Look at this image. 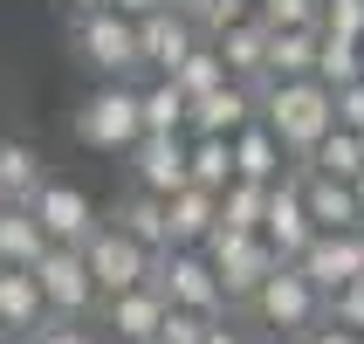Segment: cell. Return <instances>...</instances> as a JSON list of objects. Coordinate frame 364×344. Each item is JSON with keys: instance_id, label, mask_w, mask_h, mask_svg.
Segmentation results:
<instances>
[{"instance_id": "1", "label": "cell", "mask_w": 364, "mask_h": 344, "mask_svg": "<svg viewBox=\"0 0 364 344\" xmlns=\"http://www.w3.org/2000/svg\"><path fill=\"white\" fill-rule=\"evenodd\" d=\"M262 124L289 145V165H309V152L337 131V90H330L323 76L262 83Z\"/></svg>"}, {"instance_id": "2", "label": "cell", "mask_w": 364, "mask_h": 344, "mask_svg": "<svg viewBox=\"0 0 364 344\" xmlns=\"http://www.w3.org/2000/svg\"><path fill=\"white\" fill-rule=\"evenodd\" d=\"M69 41H76V56L97 69V83H131V69H144L138 21L117 14V7H82V14L69 21Z\"/></svg>"}, {"instance_id": "3", "label": "cell", "mask_w": 364, "mask_h": 344, "mask_svg": "<svg viewBox=\"0 0 364 344\" xmlns=\"http://www.w3.org/2000/svg\"><path fill=\"white\" fill-rule=\"evenodd\" d=\"M76 138L90 152H131L144 138V90L131 83H97L76 110Z\"/></svg>"}, {"instance_id": "4", "label": "cell", "mask_w": 364, "mask_h": 344, "mask_svg": "<svg viewBox=\"0 0 364 344\" xmlns=\"http://www.w3.org/2000/svg\"><path fill=\"white\" fill-rule=\"evenodd\" d=\"M206 262L220 269L227 303L247 310V303H255V289L282 269V255H275V241H268V234H234V227H213V234H206Z\"/></svg>"}, {"instance_id": "5", "label": "cell", "mask_w": 364, "mask_h": 344, "mask_svg": "<svg viewBox=\"0 0 364 344\" xmlns=\"http://www.w3.org/2000/svg\"><path fill=\"white\" fill-rule=\"evenodd\" d=\"M323 303H330L323 289L309 283V276H303L296 262H282V269H275V276H268L262 289H255V303H247V317H255L262 330H282V338H303L309 324H323Z\"/></svg>"}, {"instance_id": "6", "label": "cell", "mask_w": 364, "mask_h": 344, "mask_svg": "<svg viewBox=\"0 0 364 344\" xmlns=\"http://www.w3.org/2000/svg\"><path fill=\"white\" fill-rule=\"evenodd\" d=\"M151 283L172 296L179 310H200V317H227V289H220V269L206 262V248H159L151 255Z\"/></svg>"}, {"instance_id": "7", "label": "cell", "mask_w": 364, "mask_h": 344, "mask_svg": "<svg viewBox=\"0 0 364 344\" xmlns=\"http://www.w3.org/2000/svg\"><path fill=\"white\" fill-rule=\"evenodd\" d=\"M35 283H41V296H48V310H55V317H76V324L90 317V303H103L97 276H90V255L69 248V241H55L35 262Z\"/></svg>"}, {"instance_id": "8", "label": "cell", "mask_w": 364, "mask_h": 344, "mask_svg": "<svg viewBox=\"0 0 364 344\" xmlns=\"http://www.w3.org/2000/svg\"><path fill=\"white\" fill-rule=\"evenodd\" d=\"M124 159H131V186H138V193L172 200V193H186V186H193V138H186V131H172V138L144 131Z\"/></svg>"}, {"instance_id": "9", "label": "cell", "mask_w": 364, "mask_h": 344, "mask_svg": "<svg viewBox=\"0 0 364 344\" xmlns=\"http://www.w3.org/2000/svg\"><path fill=\"white\" fill-rule=\"evenodd\" d=\"M82 255H90V276H97L103 296H124V289H144L151 283V248L131 241L117 221H103L90 241H82Z\"/></svg>"}, {"instance_id": "10", "label": "cell", "mask_w": 364, "mask_h": 344, "mask_svg": "<svg viewBox=\"0 0 364 344\" xmlns=\"http://www.w3.org/2000/svg\"><path fill=\"white\" fill-rule=\"evenodd\" d=\"M296 269H303L323 296H337V289L364 283V227H350V234H330V227H323V234L296 255Z\"/></svg>"}, {"instance_id": "11", "label": "cell", "mask_w": 364, "mask_h": 344, "mask_svg": "<svg viewBox=\"0 0 364 344\" xmlns=\"http://www.w3.org/2000/svg\"><path fill=\"white\" fill-rule=\"evenodd\" d=\"M262 234L275 241V255H282V262H296V255L323 234V227H316V214H309V200H303V179H296V172L268 186V221H262Z\"/></svg>"}, {"instance_id": "12", "label": "cell", "mask_w": 364, "mask_h": 344, "mask_svg": "<svg viewBox=\"0 0 364 344\" xmlns=\"http://www.w3.org/2000/svg\"><path fill=\"white\" fill-rule=\"evenodd\" d=\"M255 118H262V90H255V83H220L213 97L193 103L186 138H234V131H247Z\"/></svg>"}, {"instance_id": "13", "label": "cell", "mask_w": 364, "mask_h": 344, "mask_svg": "<svg viewBox=\"0 0 364 344\" xmlns=\"http://www.w3.org/2000/svg\"><path fill=\"white\" fill-rule=\"evenodd\" d=\"M200 41H206V35H200L186 14H172V7H159V14L138 21V48H144V69H151V76H172Z\"/></svg>"}, {"instance_id": "14", "label": "cell", "mask_w": 364, "mask_h": 344, "mask_svg": "<svg viewBox=\"0 0 364 344\" xmlns=\"http://www.w3.org/2000/svg\"><path fill=\"white\" fill-rule=\"evenodd\" d=\"M165 310H172V296L159 283H144V289H124V296H103V324L117 330V344H159Z\"/></svg>"}, {"instance_id": "15", "label": "cell", "mask_w": 364, "mask_h": 344, "mask_svg": "<svg viewBox=\"0 0 364 344\" xmlns=\"http://www.w3.org/2000/svg\"><path fill=\"white\" fill-rule=\"evenodd\" d=\"M35 221L48 227V241H69V248H82V241L103 227V221H97V207L82 200L76 186H62V179H48V186L35 193Z\"/></svg>"}, {"instance_id": "16", "label": "cell", "mask_w": 364, "mask_h": 344, "mask_svg": "<svg viewBox=\"0 0 364 344\" xmlns=\"http://www.w3.org/2000/svg\"><path fill=\"white\" fill-rule=\"evenodd\" d=\"M296 172V165H289ZM303 179V200L309 214H316V227H330V234H350V227H364V207H358V186L350 179H330V172H296Z\"/></svg>"}, {"instance_id": "17", "label": "cell", "mask_w": 364, "mask_h": 344, "mask_svg": "<svg viewBox=\"0 0 364 344\" xmlns=\"http://www.w3.org/2000/svg\"><path fill=\"white\" fill-rule=\"evenodd\" d=\"M213 48H220V62H227V76H234V83H255V90L268 83V21L262 14L241 21V28H227Z\"/></svg>"}, {"instance_id": "18", "label": "cell", "mask_w": 364, "mask_h": 344, "mask_svg": "<svg viewBox=\"0 0 364 344\" xmlns=\"http://www.w3.org/2000/svg\"><path fill=\"white\" fill-rule=\"evenodd\" d=\"M48 317H55V310H48V296H41L35 269H0V324H7V330H28V338H35Z\"/></svg>"}, {"instance_id": "19", "label": "cell", "mask_w": 364, "mask_h": 344, "mask_svg": "<svg viewBox=\"0 0 364 344\" xmlns=\"http://www.w3.org/2000/svg\"><path fill=\"white\" fill-rule=\"evenodd\" d=\"M323 28H268V83H303L316 76Z\"/></svg>"}, {"instance_id": "20", "label": "cell", "mask_w": 364, "mask_h": 344, "mask_svg": "<svg viewBox=\"0 0 364 344\" xmlns=\"http://www.w3.org/2000/svg\"><path fill=\"white\" fill-rule=\"evenodd\" d=\"M165 221H172V248H206V234L220 227V193L186 186V193L165 200Z\"/></svg>"}, {"instance_id": "21", "label": "cell", "mask_w": 364, "mask_h": 344, "mask_svg": "<svg viewBox=\"0 0 364 344\" xmlns=\"http://www.w3.org/2000/svg\"><path fill=\"white\" fill-rule=\"evenodd\" d=\"M234 165H241V179H262V186H275V179H289V145L268 131L262 118L247 124V131H234Z\"/></svg>"}, {"instance_id": "22", "label": "cell", "mask_w": 364, "mask_h": 344, "mask_svg": "<svg viewBox=\"0 0 364 344\" xmlns=\"http://www.w3.org/2000/svg\"><path fill=\"white\" fill-rule=\"evenodd\" d=\"M48 227L35 221V207H7L0 214V269H35L41 255H48Z\"/></svg>"}, {"instance_id": "23", "label": "cell", "mask_w": 364, "mask_h": 344, "mask_svg": "<svg viewBox=\"0 0 364 344\" xmlns=\"http://www.w3.org/2000/svg\"><path fill=\"white\" fill-rule=\"evenodd\" d=\"M48 186V172H41V152L21 138H0V193H7V207H35V193Z\"/></svg>"}, {"instance_id": "24", "label": "cell", "mask_w": 364, "mask_h": 344, "mask_svg": "<svg viewBox=\"0 0 364 344\" xmlns=\"http://www.w3.org/2000/svg\"><path fill=\"white\" fill-rule=\"evenodd\" d=\"M110 221H117L131 241H144L151 255H159V248H172V221H165V200H159V193H138V186H131V193L117 200V214H110Z\"/></svg>"}, {"instance_id": "25", "label": "cell", "mask_w": 364, "mask_h": 344, "mask_svg": "<svg viewBox=\"0 0 364 344\" xmlns=\"http://www.w3.org/2000/svg\"><path fill=\"white\" fill-rule=\"evenodd\" d=\"M296 172H330V179H358L364 172V131H330L316 152H309V165H296Z\"/></svg>"}, {"instance_id": "26", "label": "cell", "mask_w": 364, "mask_h": 344, "mask_svg": "<svg viewBox=\"0 0 364 344\" xmlns=\"http://www.w3.org/2000/svg\"><path fill=\"white\" fill-rule=\"evenodd\" d=\"M186 118H193V97H186L172 76L144 83V131H159V138H172V131H186Z\"/></svg>"}, {"instance_id": "27", "label": "cell", "mask_w": 364, "mask_h": 344, "mask_svg": "<svg viewBox=\"0 0 364 344\" xmlns=\"http://www.w3.org/2000/svg\"><path fill=\"white\" fill-rule=\"evenodd\" d=\"M268 221V186L262 179H234L220 193V227H234V234H262Z\"/></svg>"}, {"instance_id": "28", "label": "cell", "mask_w": 364, "mask_h": 344, "mask_svg": "<svg viewBox=\"0 0 364 344\" xmlns=\"http://www.w3.org/2000/svg\"><path fill=\"white\" fill-rule=\"evenodd\" d=\"M316 76H323L330 90L358 83V76H364V41H358V35H337V28H323V48H316Z\"/></svg>"}, {"instance_id": "29", "label": "cell", "mask_w": 364, "mask_h": 344, "mask_svg": "<svg viewBox=\"0 0 364 344\" xmlns=\"http://www.w3.org/2000/svg\"><path fill=\"white\" fill-rule=\"evenodd\" d=\"M234 179H241V165H234V138H193V186L227 193Z\"/></svg>"}, {"instance_id": "30", "label": "cell", "mask_w": 364, "mask_h": 344, "mask_svg": "<svg viewBox=\"0 0 364 344\" xmlns=\"http://www.w3.org/2000/svg\"><path fill=\"white\" fill-rule=\"evenodd\" d=\"M172 83H179L186 97L200 103V97H213V90H220V83H234V76H227L220 48H213V41H200V48H193V56H186L179 69H172Z\"/></svg>"}, {"instance_id": "31", "label": "cell", "mask_w": 364, "mask_h": 344, "mask_svg": "<svg viewBox=\"0 0 364 344\" xmlns=\"http://www.w3.org/2000/svg\"><path fill=\"white\" fill-rule=\"evenodd\" d=\"M268 28H323V0H255Z\"/></svg>"}, {"instance_id": "32", "label": "cell", "mask_w": 364, "mask_h": 344, "mask_svg": "<svg viewBox=\"0 0 364 344\" xmlns=\"http://www.w3.org/2000/svg\"><path fill=\"white\" fill-rule=\"evenodd\" d=\"M220 324V317H200V310H165V324H159V344H206V330Z\"/></svg>"}, {"instance_id": "33", "label": "cell", "mask_w": 364, "mask_h": 344, "mask_svg": "<svg viewBox=\"0 0 364 344\" xmlns=\"http://www.w3.org/2000/svg\"><path fill=\"white\" fill-rule=\"evenodd\" d=\"M241 21H255V0H213V7H206V21H200V35L220 41L227 28H241Z\"/></svg>"}, {"instance_id": "34", "label": "cell", "mask_w": 364, "mask_h": 344, "mask_svg": "<svg viewBox=\"0 0 364 344\" xmlns=\"http://www.w3.org/2000/svg\"><path fill=\"white\" fill-rule=\"evenodd\" d=\"M323 317H337V324H350L364 338V283H350V289H337V296H330L323 303Z\"/></svg>"}, {"instance_id": "35", "label": "cell", "mask_w": 364, "mask_h": 344, "mask_svg": "<svg viewBox=\"0 0 364 344\" xmlns=\"http://www.w3.org/2000/svg\"><path fill=\"white\" fill-rule=\"evenodd\" d=\"M323 28H337V35H358V41H364V0H323Z\"/></svg>"}, {"instance_id": "36", "label": "cell", "mask_w": 364, "mask_h": 344, "mask_svg": "<svg viewBox=\"0 0 364 344\" xmlns=\"http://www.w3.org/2000/svg\"><path fill=\"white\" fill-rule=\"evenodd\" d=\"M337 124H344V131H364V76L337 90Z\"/></svg>"}, {"instance_id": "37", "label": "cell", "mask_w": 364, "mask_h": 344, "mask_svg": "<svg viewBox=\"0 0 364 344\" xmlns=\"http://www.w3.org/2000/svg\"><path fill=\"white\" fill-rule=\"evenodd\" d=\"M35 344H97V338H90L76 317H48V324L35 330Z\"/></svg>"}, {"instance_id": "38", "label": "cell", "mask_w": 364, "mask_h": 344, "mask_svg": "<svg viewBox=\"0 0 364 344\" xmlns=\"http://www.w3.org/2000/svg\"><path fill=\"white\" fill-rule=\"evenodd\" d=\"M296 344H364V338H358L350 324H337V317H323V324H309Z\"/></svg>"}, {"instance_id": "39", "label": "cell", "mask_w": 364, "mask_h": 344, "mask_svg": "<svg viewBox=\"0 0 364 344\" xmlns=\"http://www.w3.org/2000/svg\"><path fill=\"white\" fill-rule=\"evenodd\" d=\"M206 344H247V330H241V324H234V317H220V324L206 330Z\"/></svg>"}, {"instance_id": "40", "label": "cell", "mask_w": 364, "mask_h": 344, "mask_svg": "<svg viewBox=\"0 0 364 344\" xmlns=\"http://www.w3.org/2000/svg\"><path fill=\"white\" fill-rule=\"evenodd\" d=\"M110 7H117V14H131V21H144V14H159L165 0H110Z\"/></svg>"}, {"instance_id": "41", "label": "cell", "mask_w": 364, "mask_h": 344, "mask_svg": "<svg viewBox=\"0 0 364 344\" xmlns=\"http://www.w3.org/2000/svg\"><path fill=\"white\" fill-rule=\"evenodd\" d=\"M165 7H172V14H186V21H193V28H200V21H206V7H213V0H165Z\"/></svg>"}, {"instance_id": "42", "label": "cell", "mask_w": 364, "mask_h": 344, "mask_svg": "<svg viewBox=\"0 0 364 344\" xmlns=\"http://www.w3.org/2000/svg\"><path fill=\"white\" fill-rule=\"evenodd\" d=\"M0 344H35V338H28V330H7V338H0Z\"/></svg>"}, {"instance_id": "43", "label": "cell", "mask_w": 364, "mask_h": 344, "mask_svg": "<svg viewBox=\"0 0 364 344\" xmlns=\"http://www.w3.org/2000/svg\"><path fill=\"white\" fill-rule=\"evenodd\" d=\"M69 7H76V14H82V7H110V0H69Z\"/></svg>"}, {"instance_id": "44", "label": "cell", "mask_w": 364, "mask_h": 344, "mask_svg": "<svg viewBox=\"0 0 364 344\" xmlns=\"http://www.w3.org/2000/svg\"><path fill=\"white\" fill-rule=\"evenodd\" d=\"M350 186H358V207H364V172H358V179H350Z\"/></svg>"}, {"instance_id": "45", "label": "cell", "mask_w": 364, "mask_h": 344, "mask_svg": "<svg viewBox=\"0 0 364 344\" xmlns=\"http://www.w3.org/2000/svg\"><path fill=\"white\" fill-rule=\"evenodd\" d=\"M0 214H7V193H0Z\"/></svg>"}, {"instance_id": "46", "label": "cell", "mask_w": 364, "mask_h": 344, "mask_svg": "<svg viewBox=\"0 0 364 344\" xmlns=\"http://www.w3.org/2000/svg\"><path fill=\"white\" fill-rule=\"evenodd\" d=\"M0 338H7V324H0Z\"/></svg>"}]
</instances>
